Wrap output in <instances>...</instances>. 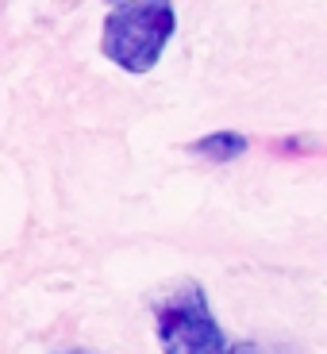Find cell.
Listing matches in <instances>:
<instances>
[{"label": "cell", "instance_id": "cell-1", "mask_svg": "<svg viewBox=\"0 0 327 354\" xmlns=\"http://www.w3.org/2000/svg\"><path fill=\"white\" fill-rule=\"evenodd\" d=\"M177 31L174 0H120L104 16L100 54L124 73H151Z\"/></svg>", "mask_w": 327, "mask_h": 354}, {"label": "cell", "instance_id": "cell-2", "mask_svg": "<svg viewBox=\"0 0 327 354\" xmlns=\"http://www.w3.org/2000/svg\"><path fill=\"white\" fill-rule=\"evenodd\" d=\"M154 335L162 354H262V346L250 339L235 343L223 335L196 281L177 285L154 304Z\"/></svg>", "mask_w": 327, "mask_h": 354}, {"label": "cell", "instance_id": "cell-3", "mask_svg": "<svg viewBox=\"0 0 327 354\" xmlns=\"http://www.w3.org/2000/svg\"><path fill=\"white\" fill-rule=\"evenodd\" d=\"M189 151L208 158V162H231L247 151V139L239 131H216V135H204V139L189 142Z\"/></svg>", "mask_w": 327, "mask_h": 354}]
</instances>
